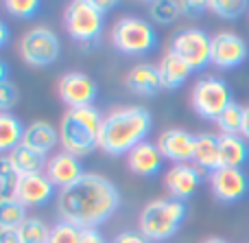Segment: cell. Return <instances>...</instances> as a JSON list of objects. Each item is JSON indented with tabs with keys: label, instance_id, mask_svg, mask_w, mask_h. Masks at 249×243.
Wrapping results in <instances>:
<instances>
[{
	"label": "cell",
	"instance_id": "cell-1",
	"mask_svg": "<svg viewBox=\"0 0 249 243\" xmlns=\"http://www.w3.org/2000/svg\"><path fill=\"white\" fill-rule=\"evenodd\" d=\"M121 206V193L107 178L99 173H86L77 184L59 191L57 213L61 222L83 228H96L105 224Z\"/></svg>",
	"mask_w": 249,
	"mask_h": 243
},
{
	"label": "cell",
	"instance_id": "cell-2",
	"mask_svg": "<svg viewBox=\"0 0 249 243\" xmlns=\"http://www.w3.org/2000/svg\"><path fill=\"white\" fill-rule=\"evenodd\" d=\"M153 127L149 110L142 105L116 108L103 116L99 134V149L109 156H129L131 149L144 143Z\"/></svg>",
	"mask_w": 249,
	"mask_h": 243
},
{
	"label": "cell",
	"instance_id": "cell-3",
	"mask_svg": "<svg viewBox=\"0 0 249 243\" xmlns=\"http://www.w3.org/2000/svg\"><path fill=\"white\" fill-rule=\"evenodd\" d=\"M103 116L105 114H101V110L94 105L68 110L59 123V145L64 147V151L83 158L99 149Z\"/></svg>",
	"mask_w": 249,
	"mask_h": 243
},
{
	"label": "cell",
	"instance_id": "cell-4",
	"mask_svg": "<svg viewBox=\"0 0 249 243\" xmlns=\"http://www.w3.org/2000/svg\"><path fill=\"white\" fill-rule=\"evenodd\" d=\"M184 202L173 200V197H164V200H155L142 208L140 219H138V228L140 235H144L151 243L155 241H166L181 228L186 219Z\"/></svg>",
	"mask_w": 249,
	"mask_h": 243
},
{
	"label": "cell",
	"instance_id": "cell-5",
	"mask_svg": "<svg viewBox=\"0 0 249 243\" xmlns=\"http://www.w3.org/2000/svg\"><path fill=\"white\" fill-rule=\"evenodd\" d=\"M112 44L116 51L124 55L142 57L149 55L158 46V33L151 26V22L142 20L138 16H124L114 24L112 29Z\"/></svg>",
	"mask_w": 249,
	"mask_h": 243
},
{
	"label": "cell",
	"instance_id": "cell-6",
	"mask_svg": "<svg viewBox=\"0 0 249 243\" xmlns=\"http://www.w3.org/2000/svg\"><path fill=\"white\" fill-rule=\"evenodd\" d=\"M103 13L94 7V0H72L64 11V26L79 44H96L103 33Z\"/></svg>",
	"mask_w": 249,
	"mask_h": 243
},
{
	"label": "cell",
	"instance_id": "cell-7",
	"mask_svg": "<svg viewBox=\"0 0 249 243\" xmlns=\"http://www.w3.org/2000/svg\"><path fill=\"white\" fill-rule=\"evenodd\" d=\"M232 103V88L221 77H203L190 90V105L197 112V116L206 121H216Z\"/></svg>",
	"mask_w": 249,
	"mask_h": 243
},
{
	"label": "cell",
	"instance_id": "cell-8",
	"mask_svg": "<svg viewBox=\"0 0 249 243\" xmlns=\"http://www.w3.org/2000/svg\"><path fill=\"white\" fill-rule=\"evenodd\" d=\"M20 57L24 64L33 66V68H44L51 66L59 59L61 55V42L59 35L48 26H35V29L26 31L20 39Z\"/></svg>",
	"mask_w": 249,
	"mask_h": 243
},
{
	"label": "cell",
	"instance_id": "cell-9",
	"mask_svg": "<svg viewBox=\"0 0 249 243\" xmlns=\"http://www.w3.org/2000/svg\"><path fill=\"white\" fill-rule=\"evenodd\" d=\"M177 57L195 70H203L208 64H212V37L203 29L197 26H186L179 29L171 37V48Z\"/></svg>",
	"mask_w": 249,
	"mask_h": 243
},
{
	"label": "cell",
	"instance_id": "cell-10",
	"mask_svg": "<svg viewBox=\"0 0 249 243\" xmlns=\"http://www.w3.org/2000/svg\"><path fill=\"white\" fill-rule=\"evenodd\" d=\"M249 57L247 42L234 31H219L212 35V66L221 70H232L245 64Z\"/></svg>",
	"mask_w": 249,
	"mask_h": 243
},
{
	"label": "cell",
	"instance_id": "cell-11",
	"mask_svg": "<svg viewBox=\"0 0 249 243\" xmlns=\"http://www.w3.org/2000/svg\"><path fill=\"white\" fill-rule=\"evenodd\" d=\"M57 94L68 105V110L88 108V105H94L99 86L94 79H90L83 73H66L57 83Z\"/></svg>",
	"mask_w": 249,
	"mask_h": 243
},
{
	"label": "cell",
	"instance_id": "cell-12",
	"mask_svg": "<svg viewBox=\"0 0 249 243\" xmlns=\"http://www.w3.org/2000/svg\"><path fill=\"white\" fill-rule=\"evenodd\" d=\"M212 195L223 204L241 202L249 193V175L243 169H216L210 173Z\"/></svg>",
	"mask_w": 249,
	"mask_h": 243
},
{
	"label": "cell",
	"instance_id": "cell-13",
	"mask_svg": "<svg viewBox=\"0 0 249 243\" xmlns=\"http://www.w3.org/2000/svg\"><path fill=\"white\" fill-rule=\"evenodd\" d=\"M195 143L197 136L186 130H166L158 136V149L164 160H171L173 165H190L195 158Z\"/></svg>",
	"mask_w": 249,
	"mask_h": 243
},
{
	"label": "cell",
	"instance_id": "cell-14",
	"mask_svg": "<svg viewBox=\"0 0 249 243\" xmlns=\"http://www.w3.org/2000/svg\"><path fill=\"white\" fill-rule=\"evenodd\" d=\"M203 182V171L195 165H173L164 175L168 193L173 200L186 202L197 193V188Z\"/></svg>",
	"mask_w": 249,
	"mask_h": 243
},
{
	"label": "cell",
	"instance_id": "cell-15",
	"mask_svg": "<svg viewBox=\"0 0 249 243\" xmlns=\"http://www.w3.org/2000/svg\"><path fill=\"white\" fill-rule=\"evenodd\" d=\"M55 184L48 180L44 173H31V175H20L18 178V191L16 200L20 202L24 208H35V206H44L55 197Z\"/></svg>",
	"mask_w": 249,
	"mask_h": 243
},
{
	"label": "cell",
	"instance_id": "cell-16",
	"mask_svg": "<svg viewBox=\"0 0 249 243\" xmlns=\"http://www.w3.org/2000/svg\"><path fill=\"white\" fill-rule=\"evenodd\" d=\"M44 173L48 175V180H51L59 191H64V188L77 184L79 180L86 175V171H83L81 158L72 156V153H68V151H59L53 158H48Z\"/></svg>",
	"mask_w": 249,
	"mask_h": 243
},
{
	"label": "cell",
	"instance_id": "cell-17",
	"mask_svg": "<svg viewBox=\"0 0 249 243\" xmlns=\"http://www.w3.org/2000/svg\"><path fill=\"white\" fill-rule=\"evenodd\" d=\"M162 162H164V156L160 153L158 145L155 143H140L136 149H131L127 156V165L131 169V173L140 175V178H151V175L160 173L162 169Z\"/></svg>",
	"mask_w": 249,
	"mask_h": 243
},
{
	"label": "cell",
	"instance_id": "cell-18",
	"mask_svg": "<svg viewBox=\"0 0 249 243\" xmlns=\"http://www.w3.org/2000/svg\"><path fill=\"white\" fill-rule=\"evenodd\" d=\"M124 86L129 92L140 96H153L158 90H162V79H160L158 66L153 64H136L124 77Z\"/></svg>",
	"mask_w": 249,
	"mask_h": 243
},
{
	"label": "cell",
	"instance_id": "cell-19",
	"mask_svg": "<svg viewBox=\"0 0 249 243\" xmlns=\"http://www.w3.org/2000/svg\"><path fill=\"white\" fill-rule=\"evenodd\" d=\"M158 73L160 79H162L164 90H177L188 81V77L193 75V68L173 51H166L162 55V59L158 61Z\"/></svg>",
	"mask_w": 249,
	"mask_h": 243
},
{
	"label": "cell",
	"instance_id": "cell-20",
	"mask_svg": "<svg viewBox=\"0 0 249 243\" xmlns=\"http://www.w3.org/2000/svg\"><path fill=\"white\" fill-rule=\"evenodd\" d=\"M22 145L46 156L48 151H53L59 145V130H55L46 121H35L31 125H26L24 136H22Z\"/></svg>",
	"mask_w": 249,
	"mask_h": 243
},
{
	"label": "cell",
	"instance_id": "cell-21",
	"mask_svg": "<svg viewBox=\"0 0 249 243\" xmlns=\"http://www.w3.org/2000/svg\"><path fill=\"white\" fill-rule=\"evenodd\" d=\"M249 160V143L241 134L219 136L221 169H243Z\"/></svg>",
	"mask_w": 249,
	"mask_h": 243
},
{
	"label": "cell",
	"instance_id": "cell-22",
	"mask_svg": "<svg viewBox=\"0 0 249 243\" xmlns=\"http://www.w3.org/2000/svg\"><path fill=\"white\" fill-rule=\"evenodd\" d=\"M193 165L199 167L203 173H212V171L221 169L219 162V136L214 134H199L197 143H195V158Z\"/></svg>",
	"mask_w": 249,
	"mask_h": 243
},
{
	"label": "cell",
	"instance_id": "cell-23",
	"mask_svg": "<svg viewBox=\"0 0 249 243\" xmlns=\"http://www.w3.org/2000/svg\"><path fill=\"white\" fill-rule=\"evenodd\" d=\"M24 130L26 127L22 125V121L11 112L0 114V156H7L16 147H20Z\"/></svg>",
	"mask_w": 249,
	"mask_h": 243
},
{
	"label": "cell",
	"instance_id": "cell-24",
	"mask_svg": "<svg viewBox=\"0 0 249 243\" xmlns=\"http://www.w3.org/2000/svg\"><path fill=\"white\" fill-rule=\"evenodd\" d=\"M9 158H11L13 162V169H16L18 175H31V173H42L44 169H46V156H42V153L33 151V149L24 147V145H20V147H16L11 153H9Z\"/></svg>",
	"mask_w": 249,
	"mask_h": 243
},
{
	"label": "cell",
	"instance_id": "cell-25",
	"mask_svg": "<svg viewBox=\"0 0 249 243\" xmlns=\"http://www.w3.org/2000/svg\"><path fill=\"white\" fill-rule=\"evenodd\" d=\"M16 232L20 243H48V237H51V228L39 217H26Z\"/></svg>",
	"mask_w": 249,
	"mask_h": 243
},
{
	"label": "cell",
	"instance_id": "cell-26",
	"mask_svg": "<svg viewBox=\"0 0 249 243\" xmlns=\"http://www.w3.org/2000/svg\"><path fill=\"white\" fill-rule=\"evenodd\" d=\"M26 219V208L18 200H0V230H18Z\"/></svg>",
	"mask_w": 249,
	"mask_h": 243
},
{
	"label": "cell",
	"instance_id": "cell-27",
	"mask_svg": "<svg viewBox=\"0 0 249 243\" xmlns=\"http://www.w3.org/2000/svg\"><path fill=\"white\" fill-rule=\"evenodd\" d=\"M243 112H245V108H243V105H238L236 101H234L232 105H228V108H225V112L214 121V123H216V127H219V131H221V136L241 134V127H243Z\"/></svg>",
	"mask_w": 249,
	"mask_h": 243
},
{
	"label": "cell",
	"instance_id": "cell-28",
	"mask_svg": "<svg viewBox=\"0 0 249 243\" xmlns=\"http://www.w3.org/2000/svg\"><path fill=\"white\" fill-rule=\"evenodd\" d=\"M149 16L155 24H171L177 18L181 16L179 11V2H173V0H155L149 4Z\"/></svg>",
	"mask_w": 249,
	"mask_h": 243
},
{
	"label": "cell",
	"instance_id": "cell-29",
	"mask_svg": "<svg viewBox=\"0 0 249 243\" xmlns=\"http://www.w3.org/2000/svg\"><path fill=\"white\" fill-rule=\"evenodd\" d=\"M247 7L249 4L245 0H210L208 2V9L223 20H238L247 11Z\"/></svg>",
	"mask_w": 249,
	"mask_h": 243
},
{
	"label": "cell",
	"instance_id": "cell-30",
	"mask_svg": "<svg viewBox=\"0 0 249 243\" xmlns=\"http://www.w3.org/2000/svg\"><path fill=\"white\" fill-rule=\"evenodd\" d=\"M48 243H81V228L68 222H57L51 228Z\"/></svg>",
	"mask_w": 249,
	"mask_h": 243
},
{
	"label": "cell",
	"instance_id": "cell-31",
	"mask_svg": "<svg viewBox=\"0 0 249 243\" xmlns=\"http://www.w3.org/2000/svg\"><path fill=\"white\" fill-rule=\"evenodd\" d=\"M42 4L37 0H7L4 2V9L7 13H11L13 18H20V20H26V18H33L35 13L39 11Z\"/></svg>",
	"mask_w": 249,
	"mask_h": 243
},
{
	"label": "cell",
	"instance_id": "cell-32",
	"mask_svg": "<svg viewBox=\"0 0 249 243\" xmlns=\"http://www.w3.org/2000/svg\"><path fill=\"white\" fill-rule=\"evenodd\" d=\"M18 103V88L13 81H2L0 83V114H9L13 105Z\"/></svg>",
	"mask_w": 249,
	"mask_h": 243
},
{
	"label": "cell",
	"instance_id": "cell-33",
	"mask_svg": "<svg viewBox=\"0 0 249 243\" xmlns=\"http://www.w3.org/2000/svg\"><path fill=\"white\" fill-rule=\"evenodd\" d=\"M206 9H208V2H195V0H181V2H179L181 16L195 18V16H201Z\"/></svg>",
	"mask_w": 249,
	"mask_h": 243
},
{
	"label": "cell",
	"instance_id": "cell-34",
	"mask_svg": "<svg viewBox=\"0 0 249 243\" xmlns=\"http://www.w3.org/2000/svg\"><path fill=\"white\" fill-rule=\"evenodd\" d=\"M11 178H18L16 169H13V162L11 158L7 156H0V182H4V180H11Z\"/></svg>",
	"mask_w": 249,
	"mask_h": 243
},
{
	"label": "cell",
	"instance_id": "cell-35",
	"mask_svg": "<svg viewBox=\"0 0 249 243\" xmlns=\"http://www.w3.org/2000/svg\"><path fill=\"white\" fill-rule=\"evenodd\" d=\"M114 243H151L144 235L140 232H133V230H127V232H121V235L114 239Z\"/></svg>",
	"mask_w": 249,
	"mask_h": 243
},
{
	"label": "cell",
	"instance_id": "cell-36",
	"mask_svg": "<svg viewBox=\"0 0 249 243\" xmlns=\"http://www.w3.org/2000/svg\"><path fill=\"white\" fill-rule=\"evenodd\" d=\"M81 243H105V237L96 228H83L81 230Z\"/></svg>",
	"mask_w": 249,
	"mask_h": 243
},
{
	"label": "cell",
	"instance_id": "cell-37",
	"mask_svg": "<svg viewBox=\"0 0 249 243\" xmlns=\"http://www.w3.org/2000/svg\"><path fill=\"white\" fill-rule=\"evenodd\" d=\"M94 7L99 9V11L105 16V13H107L109 9L116 7V0H94Z\"/></svg>",
	"mask_w": 249,
	"mask_h": 243
},
{
	"label": "cell",
	"instance_id": "cell-38",
	"mask_svg": "<svg viewBox=\"0 0 249 243\" xmlns=\"http://www.w3.org/2000/svg\"><path fill=\"white\" fill-rule=\"evenodd\" d=\"M0 243H20L16 230H0Z\"/></svg>",
	"mask_w": 249,
	"mask_h": 243
},
{
	"label": "cell",
	"instance_id": "cell-39",
	"mask_svg": "<svg viewBox=\"0 0 249 243\" xmlns=\"http://www.w3.org/2000/svg\"><path fill=\"white\" fill-rule=\"evenodd\" d=\"M241 136L249 143V105H245V112H243V127H241Z\"/></svg>",
	"mask_w": 249,
	"mask_h": 243
},
{
	"label": "cell",
	"instance_id": "cell-40",
	"mask_svg": "<svg viewBox=\"0 0 249 243\" xmlns=\"http://www.w3.org/2000/svg\"><path fill=\"white\" fill-rule=\"evenodd\" d=\"M7 42H9V26H7V22L0 18V48H2Z\"/></svg>",
	"mask_w": 249,
	"mask_h": 243
},
{
	"label": "cell",
	"instance_id": "cell-41",
	"mask_svg": "<svg viewBox=\"0 0 249 243\" xmlns=\"http://www.w3.org/2000/svg\"><path fill=\"white\" fill-rule=\"evenodd\" d=\"M7 77H9V66L4 59H0V83L7 81Z\"/></svg>",
	"mask_w": 249,
	"mask_h": 243
},
{
	"label": "cell",
	"instance_id": "cell-42",
	"mask_svg": "<svg viewBox=\"0 0 249 243\" xmlns=\"http://www.w3.org/2000/svg\"><path fill=\"white\" fill-rule=\"evenodd\" d=\"M201 243H228V241L219 239V237H210V239H206V241H201Z\"/></svg>",
	"mask_w": 249,
	"mask_h": 243
}]
</instances>
